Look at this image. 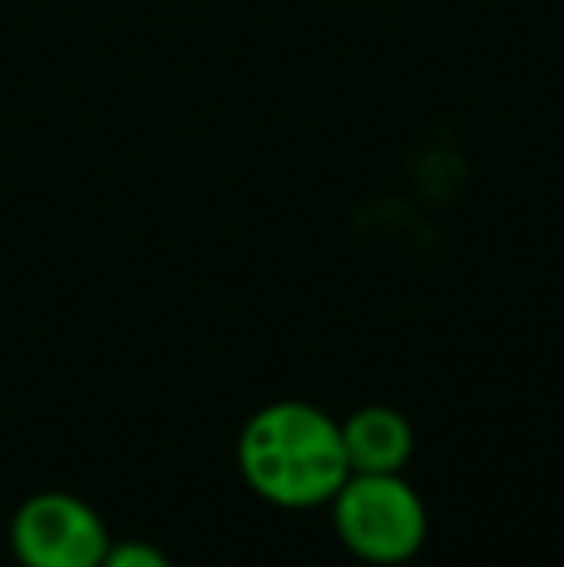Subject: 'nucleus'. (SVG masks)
Segmentation results:
<instances>
[{
  "label": "nucleus",
  "mask_w": 564,
  "mask_h": 567,
  "mask_svg": "<svg viewBox=\"0 0 564 567\" xmlns=\"http://www.w3.org/2000/svg\"><path fill=\"white\" fill-rule=\"evenodd\" d=\"M348 475H402L414 455V429L391 405H363L340 421Z\"/></svg>",
  "instance_id": "obj_4"
},
{
  "label": "nucleus",
  "mask_w": 564,
  "mask_h": 567,
  "mask_svg": "<svg viewBox=\"0 0 564 567\" xmlns=\"http://www.w3.org/2000/svg\"><path fill=\"white\" fill-rule=\"evenodd\" d=\"M236 463L259 498L286 509L332 502L348 478L340 421L309 402H271L252 413L236 441Z\"/></svg>",
  "instance_id": "obj_1"
},
{
  "label": "nucleus",
  "mask_w": 564,
  "mask_h": 567,
  "mask_svg": "<svg viewBox=\"0 0 564 567\" xmlns=\"http://www.w3.org/2000/svg\"><path fill=\"white\" fill-rule=\"evenodd\" d=\"M101 567H174L166 553H158L147 540H113Z\"/></svg>",
  "instance_id": "obj_5"
},
{
  "label": "nucleus",
  "mask_w": 564,
  "mask_h": 567,
  "mask_svg": "<svg viewBox=\"0 0 564 567\" xmlns=\"http://www.w3.org/2000/svg\"><path fill=\"white\" fill-rule=\"evenodd\" d=\"M8 540L20 567H101L113 545L98 509L62 491L23 502L12 517Z\"/></svg>",
  "instance_id": "obj_3"
},
{
  "label": "nucleus",
  "mask_w": 564,
  "mask_h": 567,
  "mask_svg": "<svg viewBox=\"0 0 564 567\" xmlns=\"http://www.w3.org/2000/svg\"><path fill=\"white\" fill-rule=\"evenodd\" d=\"M340 545L368 564H407L429 533L425 502L402 475H348L332 494Z\"/></svg>",
  "instance_id": "obj_2"
}]
</instances>
